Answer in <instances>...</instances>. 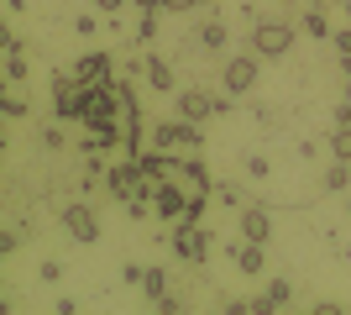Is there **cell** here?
I'll list each match as a JSON object with an SVG mask.
<instances>
[{
  "mask_svg": "<svg viewBox=\"0 0 351 315\" xmlns=\"http://www.w3.org/2000/svg\"><path fill=\"white\" fill-rule=\"evenodd\" d=\"M158 21H162V11H142V21H136V43H152V37H158Z\"/></svg>",
  "mask_w": 351,
  "mask_h": 315,
  "instance_id": "21",
  "label": "cell"
},
{
  "mask_svg": "<svg viewBox=\"0 0 351 315\" xmlns=\"http://www.w3.org/2000/svg\"><path fill=\"white\" fill-rule=\"evenodd\" d=\"M0 110H5V121H21V116H27V100L16 95V84H5V95H0Z\"/></svg>",
  "mask_w": 351,
  "mask_h": 315,
  "instance_id": "19",
  "label": "cell"
},
{
  "mask_svg": "<svg viewBox=\"0 0 351 315\" xmlns=\"http://www.w3.org/2000/svg\"><path fill=\"white\" fill-rule=\"evenodd\" d=\"M309 5H330V0H309Z\"/></svg>",
  "mask_w": 351,
  "mask_h": 315,
  "instance_id": "32",
  "label": "cell"
},
{
  "mask_svg": "<svg viewBox=\"0 0 351 315\" xmlns=\"http://www.w3.org/2000/svg\"><path fill=\"white\" fill-rule=\"evenodd\" d=\"M126 5H132V0H95V11H100V16H121Z\"/></svg>",
  "mask_w": 351,
  "mask_h": 315,
  "instance_id": "24",
  "label": "cell"
},
{
  "mask_svg": "<svg viewBox=\"0 0 351 315\" xmlns=\"http://www.w3.org/2000/svg\"><path fill=\"white\" fill-rule=\"evenodd\" d=\"M194 5H199V0H162V11H168V16H184V11H194Z\"/></svg>",
  "mask_w": 351,
  "mask_h": 315,
  "instance_id": "26",
  "label": "cell"
},
{
  "mask_svg": "<svg viewBox=\"0 0 351 315\" xmlns=\"http://www.w3.org/2000/svg\"><path fill=\"white\" fill-rule=\"evenodd\" d=\"M247 174H252V179H267V158H257V152H252V158H247Z\"/></svg>",
  "mask_w": 351,
  "mask_h": 315,
  "instance_id": "28",
  "label": "cell"
},
{
  "mask_svg": "<svg viewBox=\"0 0 351 315\" xmlns=\"http://www.w3.org/2000/svg\"><path fill=\"white\" fill-rule=\"evenodd\" d=\"M121 279H126V284H142V279H147V268H136V263H126V268H121Z\"/></svg>",
  "mask_w": 351,
  "mask_h": 315,
  "instance_id": "29",
  "label": "cell"
},
{
  "mask_svg": "<svg viewBox=\"0 0 351 315\" xmlns=\"http://www.w3.org/2000/svg\"><path fill=\"white\" fill-rule=\"evenodd\" d=\"M37 279H43V284H58V279H63V263H58V257H43V263H37Z\"/></svg>",
  "mask_w": 351,
  "mask_h": 315,
  "instance_id": "22",
  "label": "cell"
},
{
  "mask_svg": "<svg viewBox=\"0 0 351 315\" xmlns=\"http://www.w3.org/2000/svg\"><path fill=\"white\" fill-rule=\"evenodd\" d=\"M16 247H21V237H16V231H0V257H11Z\"/></svg>",
  "mask_w": 351,
  "mask_h": 315,
  "instance_id": "27",
  "label": "cell"
},
{
  "mask_svg": "<svg viewBox=\"0 0 351 315\" xmlns=\"http://www.w3.org/2000/svg\"><path fill=\"white\" fill-rule=\"evenodd\" d=\"M21 79H27V53H21V47H5V84L21 90Z\"/></svg>",
  "mask_w": 351,
  "mask_h": 315,
  "instance_id": "17",
  "label": "cell"
},
{
  "mask_svg": "<svg viewBox=\"0 0 351 315\" xmlns=\"http://www.w3.org/2000/svg\"><path fill=\"white\" fill-rule=\"evenodd\" d=\"M152 210H158V221H162V226H173V221H184V215H189V189L178 184V174L158 184V195H152Z\"/></svg>",
  "mask_w": 351,
  "mask_h": 315,
  "instance_id": "5",
  "label": "cell"
},
{
  "mask_svg": "<svg viewBox=\"0 0 351 315\" xmlns=\"http://www.w3.org/2000/svg\"><path fill=\"white\" fill-rule=\"evenodd\" d=\"M178 184H184L189 195H210V189H215L210 168L199 163V152H184V158H178Z\"/></svg>",
  "mask_w": 351,
  "mask_h": 315,
  "instance_id": "9",
  "label": "cell"
},
{
  "mask_svg": "<svg viewBox=\"0 0 351 315\" xmlns=\"http://www.w3.org/2000/svg\"><path fill=\"white\" fill-rule=\"evenodd\" d=\"M325 189H330V195H336V189H351V163L336 158V163L325 168Z\"/></svg>",
  "mask_w": 351,
  "mask_h": 315,
  "instance_id": "18",
  "label": "cell"
},
{
  "mask_svg": "<svg viewBox=\"0 0 351 315\" xmlns=\"http://www.w3.org/2000/svg\"><path fill=\"white\" fill-rule=\"evenodd\" d=\"M63 231H69L73 247H95L100 242V215L89 205H63Z\"/></svg>",
  "mask_w": 351,
  "mask_h": 315,
  "instance_id": "6",
  "label": "cell"
},
{
  "mask_svg": "<svg viewBox=\"0 0 351 315\" xmlns=\"http://www.w3.org/2000/svg\"><path fill=\"white\" fill-rule=\"evenodd\" d=\"M73 32H79V37H95V32H100V21H95V16H84V11H79V16H73Z\"/></svg>",
  "mask_w": 351,
  "mask_h": 315,
  "instance_id": "23",
  "label": "cell"
},
{
  "mask_svg": "<svg viewBox=\"0 0 351 315\" xmlns=\"http://www.w3.org/2000/svg\"><path fill=\"white\" fill-rule=\"evenodd\" d=\"M215 195H220V205H231V210H241V195H236L231 184H215Z\"/></svg>",
  "mask_w": 351,
  "mask_h": 315,
  "instance_id": "25",
  "label": "cell"
},
{
  "mask_svg": "<svg viewBox=\"0 0 351 315\" xmlns=\"http://www.w3.org/2000/svg\"><path fill=\"white\" fill-rule=\"evenodd\" d=\"M226 253L236 257V268L247 273V279H257V273L267 268V247H263V242H247V237H241V242H226Z\"/></svg>",
  "mask_w": 351,
  "mask_h": 315,
  "instance_id": "10",
  "label": "cell"
},
{
  "mask_svg": "<svg viewBox=\"0 0 351 315\" xmlns=\"http://www.w3.org/2000/svg\"><path fill=\"white\" fill-rule=\"evenodd\" d=\"M173 110H178L184 121H194V126H205V121L215 116V95H210V90H178Z\"/></svg>",
  "mask_w": 351,
  "mask_h": 315,
  "instance_id": "8",
  "label": "cell"
},
{
  "mask_svg": "<svg viewBox=\"0 0 351 315\" xmlns=\"http://www.w3.org/2000/svg\"><path fill=\"white\" fill-rule=\"evenodd\" d=\"M346 100H351V74H346Z\"/></svg>",
  "mask_w": 351,
  "mask_h": 315,
  "instance_id": "31",
  "label": "cell"
},
{
  "mask_svg": "<svg viewBox=\"0 0 351 315\" xmlns=\"http://www.w3.org/2000/svg\"><path fill=\"white\" fill-rule=\"evenodd\" d=\"M267 305H273V310H289L293 305V279H267Z\"/></svg>",
  "mask_w": 351,
  "mask_h": 315,
  "instance_id": "16",
  "label": "cell"
},
{
  "mask_svg": "<svg viewBox=\"0 0 351 315\" xmlns=\"http://www.w3.org/2000/svg\"><path fill=\"white\" fill-rule=\"evenodd\" d=\"M147 142H152V148H168V152H199L205 148V132H199V126H194V121H158V126H152V132H147Z\"/></svg>",
  "mask_w": 351,
  "mask_h": 315,
  "instance_id": "2",
  "label": "cell"
},
{
  "mask_svg": "<svg viewBox=\"0 0 351 315\" xmlns=\"http://www.w3.org/2000/svg\"><path fill=\"white\" fill-rule=\"evenodd\" d=\"M293 37H299L293 21H257V32H252L247 47L257 53V58H283V53L293 47Z\"/></svg>",
  "mask_w": 351,
  "mask_h": 315,
  "instance_id": "3",
  "label": "cell"
},
{
  "mask_svg": "<svg viewBox=\"0 0 351 315\" xmlns=\"http://www.w3.org/2000/svg\"><path fill=\"white\" fill-rule=\"evenodd\" d=\"M236 226H241V237L247 242H273V221H267V210L263 205H241V215H236Z\"/></svg>",
  "mask_w": 351,
  "mask_h": 315,
  "instance_id": "12",
  "label": "cell"
},
{
  "mask_svg": "<svg viewBox=\"0 0 351 315\" xmlns=\"http://www.w3.org/2000/svg\"><path fill=\"white\" fill-rule=\"evenodd\" d=\"M136 184H142V163H136L132 152H126L121 163H110V168H105V189H110L116 200H132V189H136Z\"/></svg>",
  "mask_w": 351,
  "mask_h": 315,
  "instance_id": "7",
  "label": "cell"
},
{
  "mask_svg": "<svg viewBox=\"0 0 351 315\" xmlns=\"http://www.w3.org/2000/svg\"><path fill=\"white\" fill-rule=\"evenodd\" d=\"M257 74H263V58H257V53L247 47V53L226 58V69H220V90H231V95H252Z\"/></svg>",
  "mask_w": 351,
  "mask_h": 315,
  "instance_id": "4",
  "label": "cell"
},
{
  "mask_svg": "<svg viewBox=\"0 0 351 315\" xmlns=\"http://www.w3.org/2000/svg\"><path fill=\"white\" fill-rule=\"evenodd\" d=\"M142 74H147V84H152L158 95H173L178 90V74H173V63L162 58V53H147V58H142Z\"/></svg>",
  "mask_w": 351,
  "mask_h": 315,
  "instance_id": "11",
  "label": "cell"
},
{
  "mask_svg": "<svg viewBox=\"0 0 351 315\" xmlns=\"http://www.w3.org/2000/svg\"><path fill=\"white\" fill-rule=\"evenodd\" d=\"M168 247H173L184 263H210V247H215V231H205V221H173L168 226Z\"/></svg>",
  "mask_w": 351,
  "mask_h": 315,
  "instance_id": "1",
  "label": "cell"
},
{
  "mask_svg": "<svg viewBox=\"0 0 351 315\" xmlns=\"http://www.w3.org/2000/svg\"><path fill=\"white\" fill-rule=\"evenodd\" d=\"M299 32H304V37H336V32H330V16H325V5H309L304 21H299Z\"/></svg>",
  "mask_w": 351,
  "mask_h": 315,
  "instance_id": "15",
  "label": "cell"
},
{
  "mask_svg": "<svg viewBox=\"0 0 351 315\" xmlns=\"http://www.w3.org/2000/svg\"><path fill=\"white\" fill-rule=\"evenodd\" d=\"M226 37H231V27H226L220 16H210V21H199V27H194V43L210 47V53H220V47H226Z\"/></svg>",
  "mask_w": 351,
  "mask_h": 315,
  "instance_id": "14",
  "label": "cell"
},
{
  "mask_svg": "<svg viewBox=\"0 0 351 315\" xmlns=\"http://www.w3.org/2000/svg\"><path fill=\"white\" fill-rule=\"evenodd\" d=\"M110 69H116V63L105 58V53H89V58H79V63H73L69 74H73V79H79V84L89 90V84H105V79H116Z\"/></svg>",
  "mask_w": 351,
  "mask_h": 315,
  "instance_id": "13",
  "label": "cell"
},
{
  "mask_svg": "<svg viewBox=\"0 0 351 315\" xmlns=\"http://www.w3.org/2000/svg\"><path fill=\"white\" fill-rule=\"evenodd\" d=\"M336 53H351V27H341V32H336Z\"/></svg>",
  "mask_w": 351,
  "mask_h": 315,
  "instance_id": "30",
  "label": "cell"
},
{
  "mask_svg": "<svg viewBox=\"0 0 351 315\" xmlns=\"http://www.w3.org/2000/svg\"><path fill=\"white\" fill-rule=\"evenodd\" d=\"M330 152L341 163H351V126H330Z\"/></svg>",
  "mask_w": 351,
  "mask_h": 315,
  "instance_id": "20",
  "label": "cell"
}]
</instances>
